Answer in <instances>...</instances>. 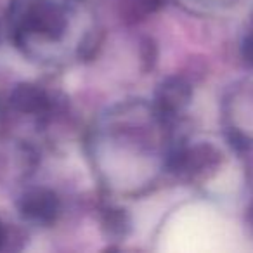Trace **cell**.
I'll return each instance as SVG.
<instances>
[{"instance_id": "cell-1", "label": "cell", "mask_w": 253, "mask_h": 253, "mask_svg": "<svg viewBox=\"0 0 253 253\" xmlns=\"http://www.w3.org/2000/svg\"><path fill=\"white\" fill-rule=\"evenodd\" d=\"M170 123L156 106L125 104L108 113L94 128V165L102 173L106 186L122 191L141 193L158 179V170H169L172 149L163 151L158 134L169 130Z\"/></svg>"}, {"instance_id": "cell-2", "label": "cell", "mask_w": 253, "mask_h": 253, "mask_svg": "<svg viewBox=\"0 0 253 253\" xmlns=\"http://www.w3.org/2000/svg\"><path fill=\"white\" fill-rule=\"evenodd\" d=\"M11 39L42 64H64L94 47V19L85 0H12Z\"/></svg>"}, {"instance_id": "cell-3", "label": "cell", "mask_w": 253, "mask_h": 253, "mask_svg": "<svg viewBox=\"0 0 253 253\" xmlns=\"http://www.w3.org/2000/svg\"><path fill=\"white\" fill-rule=\"evenodd\" d=\"M220 162V153L210 144L175 146L169 156V170L184 179H196L213 170Z\"/></svg>"}, {"instance_id": "cell-4", "label": "cell", "mask_w": 253, "mask_h": 253, "mask_svg": "<svg viewBox=\"0 0 253 253\" xmlns=\"http://www.w3.org/2000/svg\"><path fill=\"white\" fill-rule=\"evenodd\" d=\"M19 211L33 225H52L61 211V201L50 189H30L19 201Z\"/></svg>"}, {"instance_id": "cell-5", "label": "cell", "mask_w": 253, "mask_h": 253, "mask_svg": "<svg viewBox=\"0 0 253 253\" xmlns=\"http://www.w3.org/2000/svg\"><path fill=\"white\" fill-rule=\"evenodd\" d=\"M191 101V87L184 80L173 78L169 80L160 88L158 99H156V108L162 113V116L172 125L173 120L186 109Z\"/></svg>"}, {"instance_id": "cell-6", "label": "cell", "mask_w": 253, "mask_h": 253, "mask_svg": "<svg viewBox=\"0 0 253 253\" xmlns=\"http://www.w3.org/2000/svg\"><path fill=\"white\" fill-rule=\"evenodd\" d=\"M241 54L248 63H253V35L246 37L243 40V45H241Z\"/></svg>"}, {"instance_id": "cell-7", "label": "cell", "mask_w": 253, "mask_h": 253, "mask_svg": "<svg viewBox=\"0 0 253 253\" xmlns=\"http://www.w3.org/2000/svg\"><path fill=\"white\" fill-rule=\"evenodd\" d=\"M5 238H7V234H5V227H4V224H2V222H0V248H2V246H4Z\"/></svg>"}, {"instance_id": "cell-8", "label": "cell", "mask_w": 253, "mask_h": 253, "mask_svg": "<svg viewBox=\"0 0 253 253\" xmlns=\"http://www.w3.org/2000/svg\"><path fill=\"white\" fill-rule=\"evenodd\" d=\"M250 215H252V217H253V208H252V211H250Z\"/></svg>"}]
</instances>
